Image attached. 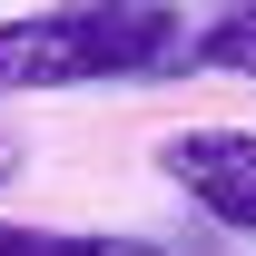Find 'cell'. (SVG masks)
Here are the masks:
<instances>
[{
	"label": "cell",
	"mask_w": 256,
	"mask_h": 256,
	"mask_svg": "<svg viewBox=\"0 0 256 256\" xmlns=\"http://www.w3.org/2000/svg\"><path fill=\"white\" fill-rule=\"evenodd\" d=\"M197 69H226V79H256V10L217 20V30L197 40Z\"/></svg>",
	"instance_id": "4"
},
{
	"label": "cell",
	"mask_w": 256,
	"mask_h": 256,
	"mask_svg": "<svg viewBox=\"0 0 256 256\" xmlns=\"http://www.w3.org/2000/svg\"><path fill=\"white\" fill-rule=\"evenodd\" d=\"M158 168L217 226L256 236V128H178V138H158Z\"/></svg>",
	"instance_id": "2"
},
{
	"label": "cell",
	"mask_w": 256,
	"mask_h": 256,
	"mask_svg": "<svg viewBox=\"0 0 256 256\" xmlns=\"http://www.w3.org/2000/svg\"><path fill=\"white\" fill-rule=\"evenodd\" d=\"M10 178H20V138H0V188H10Z\"/></svg>",
	"instance_id": "5"
},
{
	"label": "cell",
	"mask_w": 256,
	"mask_h": 256,
	"mask_svg": "<svg viewBox=\"0 0 256 256\" xmlns=\"http://www.w3.org/2000/svg\"><path fill=\"white\" fill-rule=\"evenodd\" d=\"M0 256H168V246L108 236V226H0Z\"/></svg>",
	"instance_id": "3"
},
{
	"label": "cell",
	"mask_w": 256,
	"mask_h": 256,
	"mask_svg": "<svg viewBox=\"0 0 256 256\" xmlns=\"http://www.w3.org/2000/svg\"><path fill=\"white\" fill-rule=\"evenodd\" d=\"M148 69H178V10L158 0H69L40 20H0V98L148 79Z\"/></svg>",
	"instance_id": "1"
}]
</instances>
